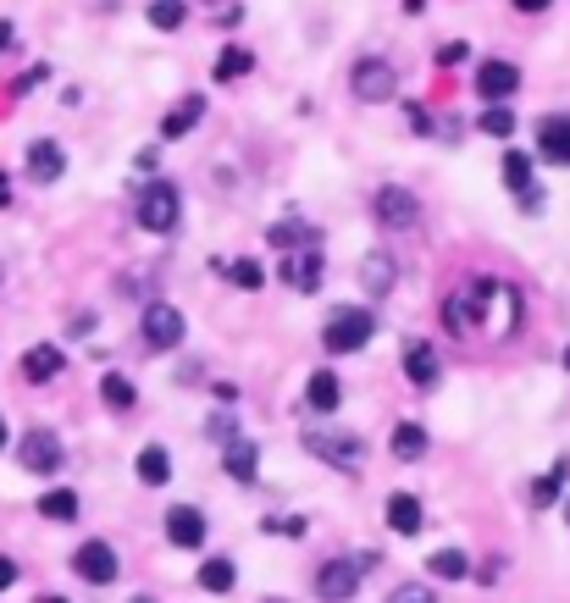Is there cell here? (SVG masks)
I'll return each mask as SVG.
<instances>
[{
  "label": "cell",
  "instance_id": "1",
  "mask_svg": "<svg viewBox=\"0 0 570 603\" xmlns=\"http://www.w3.org/2000/svg\"><path fill=\"white\" fill-rule=\"evenodd\" d=\"M305 449L316 454V460L338 465V471H360V465H366V438H360V432H344V426L305 432Z\"/></svg>",
  "mask_w": 570,
  "mask_h": 603
},
{
  "label": "cell",
  "instance_id": "2",
  "mask_svg": "<svg viewBox=\"0 0 570 603\" xmlns=\"http://www.w3.org/2000/svg\"><path fill=\"white\" fill-rule=\"evenodd\" d=\"M371 332H377V316L360 310V305H344V310H333L321 343H327L333 355H355V349H366V343H371Z\"/></svg>",
  "mask_w": 570,
  "mask_h": 603
},
{
  "label": "cell",
  "instance_id": "3",
  "mask_svg": "<svg viewBox=\"0 0 570 603\" xmlns=\"http://www.w3.org/2000/svg\"><path fill=\"white\" fill-rule=\"evenodd\" d=\"M377 565V559H327V565L316 570V598H327V603H349L360 592V581H366V570Z\"/></svg>",
  "mask_w": 570,
  "mask_h": 603
},
{
  "label": "cell",
  "instance_id": "4",
  "mask_svg": "<svg viewBox=\"0 0 570 603\" xmlns=\"http://www.w3.org/2000/svg\"><path fill=\"white\" fill-rule=\"evenodd\" d=\"M349 89H355L360 106H382V100L399 95V72H393L382 56H366V61H355V72H349Z\"/></svg>",
  "mask_w": 570,
  "mask_h": 603
},
{
  "label": "cell",
  "instance_id": "5",
  "mask_svg": "<svg viewBox=\"0 0 570 603\" xmlns=\"http://www.w3.org/2000/svg\"><path fill=\"white\" fill-rule=\"evenodd\" d=\"M178 211H183V200H178L172 183H150V189L139 194V205H133L144 233H172V227H178Z\"/></svg>",
  "mask_w": 570,
  "mask_h": 603
},
{
  "label": "cell",
  "instance_id": "6",
  "mask_svg": "<svg viewBox=\"0 0 570 603\" xmlns=\"http://www.w3.org/2000/svg\"><path fill=\"white\" fill-rule=\"evenodd\" d=\"M377 222L388 227V233H410V227H421V205H416V194L399 189V183L377 189Z\"/></svg>",
  "mask_w": 570,
  "mask_h": 603
},
{
  "label": "cell",
  "instance_id": "7",
  "mask_svg": "<svg viewBox=\"0 0 570 603\" xmlns=\"http://www.w3.org/2000/svg\"><path fill=\"white\" fill-rule=\"evenodd\" d=\"M144 343H150V349H178L183 343V310L167 305V299L144 305Z\"/></svg>",
  "mask_w": 570,
  "mask_h": 603
},
{
  "label": "cell",
  "instance_id": "8",
  "mask_svg": "<svg viewBox=\"0 0 570 603\" xmlns=\"http://www.w3.org/2000/svg\"><path fill=\"white\" fill-rule=\"evenodd\" d=\"M72 570H78V581H89V587H111L122 565H117V548L111 543H84L72 554Z\"/></svg>",
  "mask_w": 570,
  "mask_h": 603
},
{
  "label": "cell",
  "instance_id": "9",
  "mask_svg": "<svg viewBox=\"0 0 570 603\" xmlns=\"http://www.w3.org/2000/svg\"><path fill=\"white\" fill-rule=\"evenodd\" d=\"M515 89H521V67H515V61H482V67H476V95H482L487 106H504Z\"/></svg>",
  "mask_w": 570,
  "mask_h": 603
},
{
  "label": "cell",
  "instance_id": "10",
  "mask_svg": "<svg viewBox=\"0 0 570 603\" xmlns=\"http://www.w3.org/2000/svg\"><path fill=\"white\" fill-rule=\"evenodd\" d=\"M17 454H23V465L34 476H56L61 471V438H56V432H45V426H34Z\"/></svg>",
  "mask_w": 570,
  "mask_h": 603
},
{
  "label": "cell",
  "instance_id": "11",
  "mask_svg": "<svg viewBox=\"0 0 570 603\" xmlns=\"http://www.w3.org/2000/svg\"><path fill=\"white\" fill-rule=\"evenodd\" d=\"M321 277H327V261H321L316 249H294V255H283V283L294 288V294H316Z\"/></svg>",
  "mask_w": 570,
  "mask_h": 603
},
{
  "label": "cell",
  "instance_id": "12",
  "mask_svg": "<svg viewBox=\"0 0 570 603\" xmlns=\"http://www.w3.org/2000/svg\"><path fill=\"white\" fill-rule=\"evenodd\" d=\"M404 377L416 382V388H438V349L427 338L404 343Z\"/></svg>",
  "mask_w": 570,
  "mask_h": 603
},
{
  "label": "cell",
  "instance_id": "13",
  "mask_svg": "<svg viewBox=\"0 0 570 603\" xmlns=\"http://www.w3.org/2000/svg\"><path fill=\"white\" fill-rule=\"evenodd\" d=\"M537 150L548 166H570V117H543L537 122Z\"/></svg>",
  "mask_w": 570,
  "mask_h": 603
},
{
  "label": "cell",
  "instance_id": "14",
  "mask_svg": "<svg viewBox=\"0 0 570 603\" xmlns=\"http://www.w3.org/2000/svg\"><path fill=\"white\" fill-rule=\"evenodd\" d=\"M266 244L283 249V255H294V249H316V227H310L305 216H283V222L266 227Z\"/></svg>",
  "mask_w": 570,
  "mask_h": 603
},
{
  "label": "cell",
  "instance_id": "15",
  "mask_svg": "<svg viewBox=\"0 0 570 603\" xmlns=\"http://www.w3.org/2000/svg\"><path fill=\"white\" fill-rule=\"evenodd\" d=\"M222 465H227V476H233V482L250 487L255 471H261V449H255L250 438H227V443H222Z\"/></svg>",
  "mask_w": 570,
  "mask_h": 603
},
{
  "label": "cell",
  "instance_id": "16",
  "mask_svg": "<svg viewBox=\"0 0 570 603\" xmlns=\"http://www.w3.org/2000/svg\"><path fill=\"white\" fill-rule=\"evenodd\" d=\"M167 537L178 548H200L205 543V515L194 504H178V509H167Z\"/></svg>",
  "mask_w": 570,
  "mask_h": 603
},
{
  "label": "cell",
  "instance_id": "17",
  "mask_svg": "<svg viewBox=\"0 0 570 603\" xmlns=\"http://www.w3.org/2000/svg\"><path fill=\"white\" fill-rule=\"evenodd\" d=\"M28 172H34L39 183H56L61 172H67V150H61L56 139H34L28 144Z\"/></svg>",
  "mask_w": 570,
  "mask_h": 603
},
{
  "label": "cell",
  "instance_id": "18",
  "mask_svg": "<svg viewBox=\"0 0 570 603\" xmlns=\"http://www.w3.org/2000/svg\"><path fill=\"white\" fill-rule=\"evenodd\" d=\"M61 371H67V355H61L56 343H34V349L23 355V377L28 382H56Z\"/></svg>",
  "mask_w": 570,
  "mask_h": 603
},
{
  "label": "cell",
  "instance_id": "19",
  "mask_svg": "<svg viewBox=\"0 0 570 603\" xmlns=\"http://www.w3.org/2000/svg\"><path fill=\"white\" fill-rule=\"evenodd\" d=\"M388 526L399 537H416L421 526H427V509H421V498L416 493H393L388 498Z\"/></svg>",
  "mask_w": 570,
  "mask_h": 603
},
{
  "label": "cell",
  "instance_id": "20",
  "mask_svg": "<svg viewBox=\"0 0 570 603\" xmlns=\"http://www.w3.org/2000/svg\"><path fill=\"white\" fill-rule=\"evenodd\" d=\"M200 117H205V95H183L178 106L161 117V139H183V133H194V128H200Z\"/></svg>",
  "mask_w": 570,
  "mask_h": 603
},
{
  "label": "cell",
  "instance_id": "21",
  "mask_svg": "<svg viewBox=\"0 0 570 603\" xmlns=\"http://www.w3.org/2000/svg\"><path fill=\"white\" fill-rule=\"evenodd\" d=\"M360 288H366L371 299L388 294V288H393V255H382V249H377V255H366V261H360Z\"/></svg>",
  "mask_w": 570,
  "mask_h": 603
},
{
  "label": "cell",
  "instance_id": "22",
  "mask_svg": "<svg viewBox=\"0 0 570 603\" xmlns=\"http://www.w3.org/2000/svg\"><path fill=\"white\" fill-rule=\"evenodd\" d=\"M338 399H344V382H338L333 371H316V377L305 382V404H310V410L327 415V410H338Z\"/></svg>",
  "mask_w": 570,
  "mask_h": 603
},
{
  "label": "cell",
  "instance_id": "23",
  "mask_svg": "<svg viewBox=\"0 0 570 603\" xmlns=\"http://www.w3.org/2000/svg\"><path fill=\"white\" fill-rule=\"evenodd\" d=\"M139 482H144V487H167V482H172V454L161 449V443L139 449Z\"/></svg>",
  "mask_w": 570,
  "mask_h": 603
},
{
  "label": "cell",
  "instance_id": "24",
  "mask_svg": "<svg viewBox=\"0 0 570 603\" xmlns=\"http://www.w3.org/2000/svg\"><path fill=\"white\" fill-rule=\"evenodd\" d=\"M393 460H421L427 454V426H416V421H399L393 426Z\"/></svg>",
  "mask_w": 570,
  "mask_h": 603
},
{
  "label": "cell",
  "instance_id": "25",
  "mask_svg": "<svg viewBox=\"0 0 570 603\" xmlns=\"http://www.w3.org/2000/svg\"><path fill=\"white\" fill-rule=\"evenodd\" d=\"M39 515H45V521H56V526L78 521V493H72V487H50V493L39 498Z\"/></svg>",
  "mask_w": 570,
  "mask_h": 603
},
{
  "label": "cell",
  "instance_id": "26",
  "mask_svg": "<svg viewBox=\"0 0 570 603\" xmlns=\"http://www.w3.org/2000/svg\"><path fill=\"white\" fill-rule=\"evenodd\" d=\"M427 570L438 581H465V576H471V559H465L460 548H438V554L427 559Z\"/></svg>",
  "mask_w": 570,
  "mask_h": 603
},
{
  "label": "cell",
  "instance_id": "27",
  "mask_svg": "<svg viewBox=\"0 0 570 603\" xmlns=\"http://www.w3.org/2000/svg\"><path fill=\"white\" fill-rule=\"evenodd\" d=\"M233 581H238L233 559H205V565H200V587L205 592H233Z\"/></svg>",
  "mask_w": 570,
  "mask_h": 603
},
{
  "label": "cell",
  "instance_id": "28",
  "mask_svg": "<svg viewBox=\"0 0 570 603\" xmlns=\"http://www.w3.org/2000/svg\"><path fill=\"white\" fill-rule=\"evenodd\" d=\"M504 183H510L515 194H532L537 189V183H532V155H521V150L504 155Z\"/></svg>",
  "mask_w": 570,
  "mask_h": 603
},
{
  "label": "cell",
  "instance_id": "29",
  "mask_svg": "<svg viewBox=\"0 0 570 603\" xmlns=\"http://www.w3.org/2000/svg\"><path fill=\"white\" fill-rule=\"evenodd\" d=\"M565 476H570V460H559L548 476H537V482H532V504H537V509H548V504H554V498H559V487H565Z\"/></svg>",
  "mask_w": 570,
  "mask_h": 603
},
{
  "label": "cell",
  "instance_id": "30",
  "mask_svg": "<svg viewBox=\"0 0 570 603\" xmlns=\"http://www.w3.org/2000/svg\"><path fill=\"white\" fill-rule=\"evenodd\" d=\"M100 399H106L111 410H133V399H139V393H133V382L122 377V371H106V382H100Z\"/></svg>",
  "mask_w": 570,
  "mask_h": 603
},
{
  "label": "cell",
  "instance_id": "31",
  "mask_svg": "<svg viewBox=\"0 0 570 603\" xmlns=\"http://www.w3.org/2000/svg\"><path fill=\"white\" fill-rule=\"evenodd\" d=\"M183 17H189V6H183V0H150V23L161 28V34L183 28Z\"/></svg>",
  "mask_w": 570,
  "mask_h": 603
},
{
  "label": "cell",
  "instance_id": "32",
  "mask_svg": "<svg viewBox=\"0 0 570 603\" xmlns=\"http://www.w3.org/2000/svg\"><path fill=\"white\" fill-rule=\"evenodd\" d=\"M255 67V56H250V50H238V45H227L222 50V56H216V78H244V72H250Z\"/></svg>",
  "mask_w": 570,
  "mask_h": 603
},
{
  "label": "cell",
  "instance_id": "33",
  "mask_svg": "<svg viewBox=\"0 0 570 603\" xmlns=\"http://www.w3.org/2000/svg\"><path fill=\"white\" fill-rule=\"evenodd\" d=\"M222 272H227V283L250 288V294H255V288H261V283H266V266H261V261H233V266H222Z\"/></svg>",
  "mask_w": 570,
  "mask_h": 603
},
{
  "label": "cell",
  "instance_id": "34",
  "mask_svg": "<svg viewBox=\"0 0 570 603\" xmlns=\"http://www.w3.org/2000/svg\"><path fill=\"white\" fill-rule=\"evenodd\" d=\"M476 128H482L487 139H510V133H515V117H510V111H504V106H487Z\"/></svg>",
  "mask_w": 570,
  "mask_h": 603
},
{
  "label": "cell",
  "instance_id": "35",
  "mask_svg": "<svg viewBox=\"0 0 570 603\" xmlns=\"http://www.w3.org/2000/svg\"><path fill=\"white\" fill-rule=\"evenodd\" d=\"M388 603H438V598H432V587H421V581H404V587L388 592Z\"/></svg>",
  "mask_w": 570,
  "mask_h": 603
},
{
  "label": "cell",
  "instance_id": "36",
  "mask_svg": "<svg viewBox=\"0 0 570 603\" xmlns=\"http://www.w3.org/2000/svg\"><path fill=\"white\" fill-rule=\"evenodd\" d=\"M465 61V45L454 39V45H438V67H460Z\"/></svg>",
  "mask_w": 570,
  "mask_h": 603
},
{
  "label": "cell",
  "instance_id": "37",
  "mask_svg": "<svg viewBox=\"0 0 570 603\" xmlns=\"http://www.w3.org/2000/svg\"><path fill=\"white\" fill-rule=\"evenodd\" d=\"M404 117H410V128H416V133H432V122H427V111H421V106H404Z\"/></svg>",
  "mask_w": 570,
  "mask_h": 603
},
{
  "label": "cell",
  "instance_id": "38",
  "mask_svg": "<svg viewBox=\"0 0 570 603\" xmlns=\"http://www.w3.org/2000/svg\"><path fill=\"white\" fill-rule=\"evenodd\" d=\"M12 581H17V559H6V554H0V592L12 587Z\"/></svg>",
  "mask_w": 570,
  "mask_h": 603
},
{
  "label": "cell",
  "instance_id": "39",
  "mask_svg": "<svg viewBox=\"0 0 570 603\" xmlns=\"http://www.w3.org/2000/svg\"><path fill=\"white\" fill-rule=\"evenodd\" d=\"M554 0H515V12H548Z\"/></svg>",
  "mask_w": 570,
  "mask_h": 603
},
{
  "label": "cell",
  "instance_id": "40",
  "mask_svg": "<svg viewBox=\"0 0 570 603\" xmlns=\"http://www.w3.org/2000/svg\"><path fill=\"white\" fill-rule=\"evenodd\" d=\"M0 211H12V178H0Z\"/></svg>",
  "mask_w": 570,
  "mask_h": 603
},
{
  "label": "cell",
  "instance_id": "41",
  "mask_svg": "<svg viewBox=\"0 0 570 603\" xmlns=\"http://www.w3.org/2000/svg\"><path fill=\"white\" fill-rule=\"evenodd\" d=\"M6 45H12V28H6V23H0V50H6Z\"/></svg>",
  "mask_w": 570,
  "mask_h": 603
},
{
  "label": "cell",
  "instance_id": "42",
  "mask_svg": "<svg viewBox=\"0 0 570 603\" xmlns=\"http://www.w3.org/2000/svg\"><path fill=\"white\" fill-rule=\"evenodd\" d=\"M0 449H6V421H0Z\"/></svg>",
  "mask_w": 570,
  "mask_h": 603
},
{
  "label": "cell",
  "instance_id": "43",
  "mask_svg": "<svg viewBox=\"0 0 570 603\" xmlns=\"http://www.w3.org/2000/svg\"><path fill=\"white\" fill-rule=\"evenodd\" d=\"M39 603H67V598H39Z\"/></svg>",
  "mask_w": 570,
  "mask_h": 603
},
{
  "label": "cell",
  "instance_id": "44",
  "mask_svg": "<svg viewBox=\"0 0 570 603\" xmlns=\"http://www.w3.org/2000/svg\"><path fill=\"white\" fill-rule=\"evenodd\" d=\"M133 603H155V598H133Z\"/></svg>",
  "mask_w": 570,
  "mask_h": 603
},
{
  "label": "cell",
  "instance_id": "45",
  "mask_svg": "<svg viewBox=\"0 0 570 603\" xmlns=\"http://www.w3.org/2000/svg\"><path fill=\"white\" fill-rule=\"evenodd\" d=\"M565 371H570V349H565Z\"/></svg>",
  "mask_w": 570,
  "mask_h": 603
},
{
  "label": "cell",
  "instance_id": "46",
  "mask_svg": "<svg viewBox=\"0 0 570 603\" xmlns=\"http://www.w3.org/2000/svg\"><path fill=\"white\" fill-rule=\"evenodd\" d=\"M266 603H288V598H266Z\"/></svg>",
  "mask_w": 570,
  "mask_h": 603
},
{
  "label": "cell",
  "instance_id": "47",
  "mask_svg": "<svg viewBox=\"0 0 570 603\" xmlns=\"http://www.w3.org/2000/svg\"><path fill=\"white\" fill-rule=\"evenodd\" d=\"M565 515H570V504H565Z\"/></svg>",
  "mask_w": 570,
  "mask_h": 603
}]
</instances>
